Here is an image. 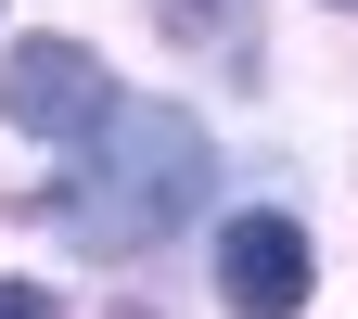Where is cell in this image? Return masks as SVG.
Masks as SVG:
<instances>
[{"label":"cell","mask_w":358,"mask_h":319,"mask_svg":"<svg viewBox=\"0 0 358 319\" xmlns=\"http://www.w3.org/2000/svg\"><path fill=\"white\" fill-rule=\"evenodd\" d=\"M205 192H217V141L205 128L179 103H115L103 141H77V166L52 192H13V217H38V230L77 243V255H141L179 217H205Z\"/></svg>","instance_id":"1"},{"label":"cell","mask_w":358,"mask_h":319,"mask_svg":"<svg viewBox=\"0 0 358 319\" xmlns=\"http://www.w3.org/2000/svg\"><path fill=\"white\" fill-rule=\"evenodd\" d=\"M0 115H13L26 141H103L115 77H103L90 38H13V52H0Z\"/></svg>","instance_id":"2"},{"label":"cell","mask_w":358,"mask_h":319,"mask_svg":"<svg viewBox=\"0 0 358 319\" xmlns=\"http://www.w3.org/2000/svg\"><path fill=\"white\" fill-rule=\"evenodd\" d=\"M307 281H320V255H307L294 217L256 205V217H231V230H217V306H231V319H294Z\"/></svg>","instance_id":"3"},{"label":"cell","mask_w":358,"mask_h":319,"mask_svg":"<svg viewBox=\"0 0 358 319\" xmlns=\"http://www.w3.org/2000/svg\"><path fill=\"white\" fill-rule=\"evenodd\" d=\"M154 26L179 38V52H231V64H256V26H243V0H154Z\"/></svg>","instance_id":"4"},{"label":"cell","mask_w":358,"mask_h":319,"mask_svg":"<svg viewBox=\"0 0 358 319\" xmlns=\"http://www.w3.org/2000/svg\"><path fill=\"white\" fill-rule=\"evenodd\" d=\"M0 319H64V306L38 294V281H0Z\"/></svg>","instance_id":"5"},{"label":"cell","mask_w":358,"mask_h":319,"mask_svg":"<svg viewBox=\"0 0 358 319\" xmlns=\"http://www.w3.org/2000/svg\"><path fill=\"white\" fill-rule=\"evenodd\" d=\"M345 13H358V0H345Z\"/></svg>","instance_id":"6"}]
</instances>
